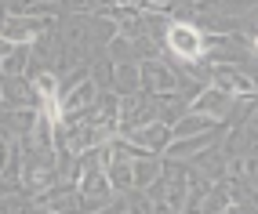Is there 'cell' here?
I'll list each match as a JSON object with an SVG mask.
<instances>
[{
	"instance_id": "1",
	"label": "cell",
	"mask_w": 258,
	"mask_h": 214,
	"mask_svg": "<svg viewBox=\"0 0 258 214\" xmlns=\"http://www.w3.org/2000/svg\"><path fill=\"white\" fill-rule=\"evenodd\" d=\"M171 44H175V51H182V55H197L200 51V33L189 29V26H175L171 29Z\"/></svg>"
},
{
	"instance_id": "2",
	"label": "cell",
	"mask_w": 258,
	"mask_h": 214,
	"mask_svg": "<svg viewBox=\"0 0 258 214\" xmlns=\"http://www.w3.org/2000/svg\"><path fill=\"white\" fill-rule=\"evenodd\" d=\"M254 44H258V40H254Z\"/></svg>"
}]
</instances>
